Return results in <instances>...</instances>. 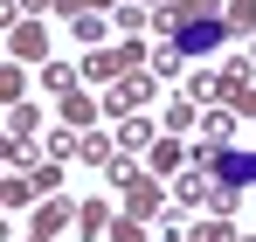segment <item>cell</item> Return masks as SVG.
Returning a JSON list of instances; mask_svg holds the SVG:
<instances>
[{
    "label": "cell",
    "instance_id": "obj_1",
    "mask_svg": "<svg viewBox=\"0 0 256 242\" xmlns=\"http://www.w3.org/2000/svg\"><path fill=\"white\" fill-rule=\"evenodd\" d=\"M236 201H242V187H222L201 160H187V173H173V208L180 214H236Z\"/></svg>",
    "mask_w": 256,
    "mask_h": 242
},
{
    "label": "cell",
    "instance_id": "obj_2",
    "mask_svg": "<svg viewBox=\"0 0 256 242\" xmlns=\"http://www.w3.org/2000/svg\"><path fill=\"white\" fill-rule=\"evenodd\" d=\"M146 104H152V76H146V70L104 90V118H111V124H132L138 111H146Z\"/></svg>",
    "mask_w": 256,
    "mask_h": 242
},
{
    "label": "cell",
    "instance_id": "obj_3",
    "mask_svg": "<svg viewBox=\"0 0 256 242\" xmlns=\"http://www.w3.org/2000/svg\"><path fill=\"white\" fill-rule=\"evenodd\" d=\"M250 90H256V76H250V62H242V56H228V62L214 70V104H222V111H236V118H242V111H250Z\"/></svg>",
    "mask_w": 256,
    "mask_h": 242
},
{
    "label": "cell",
    "instance_id": "obj_4",
    "mask_svg": "<svg viewBox=\"0 0 256 242\" xmlns=\"http://www.w3.org/2000/svg\"><path fill=\"white\" fill-rule=\"evenodd\" d=\"M125 214H132V222H152V214H166V194H160V180H152V173H138V180L125 187Z\"/></svg>",
    "mask_w": 256,
    "mask_h": 242
},
{
    "label": "cell",
    "instance_id": "obj_5",
    "mask_svg": "<svg viewBox=\"0 0 256 242\" xmlns=\"http://www.w3.org/2000/svg\"><path fill=\"white\" fill-rule=\"evenodd\" d=\"M62 228H76V208L62 201V194H48V201H35V222H28V236H62Z\"/></svg>",
    "mask_w": 256,
    "mask_h": 242
},
{
    "label": "cell",
    "instance_id": "obj_6",
    "mask_svg": "<svg viewBox=\"0 0 256 242\" xmlns=\"http://www.w3.org/2000/svg\"><path fill=\"white\" fill-rule=\"evenodd\" d=\"M146 173H152V180H173V173H187V138L160 132V146L146 152Z\"/></svg>",
    "mask_w": 256,
    "mask_h": 242
},
{
    "label": "cell",
    "instance_id": "obj_7",
    "mask_svg": "<svg viewBox=\"0 0 256 242\" xmlns=\"http://www.w3.org/2000/svg\"><path fill=\"white\" fill-rule=\"evenodd\" d=\"M7 48H14V62H48L42 21H14V28H7Z\"/></svg>",
    "mask_w": 256,
    "mask_h": 242
},
{
    "label": "cell",
    "instance_id": "obj_8",
    "mask_svg": "<svg viewBox=\"0 0 256 242\" xmlns=\"http://www.w3.org/2000/svg\"><path fill=\"white\" fill-rule=\"evenodd\" d=\"M56 111H62V124H70V132H90V124L104 118V104H97V97H90V90H70V97H62V104H56Z\"/></svg>",
    "mask_w": 256,
    "mask_h": 242
},
{
    "label": "cell",
    "instance_id": "obj_9",
    "mask_svg": "<svg viewBox=\"0 0 256 242\" xmlns=\"http://www.w3.org/2000/svg\"><path fill=\"white\" fill-rule=\"evenodd\" d=\"M152 146H160V124H146V118L118 124V152H125V160H138V152H152Z\"/></svg>",
    "mask_w": 256,
    "mask_h": 242
},
{
    "label": "cell",
    "instance_id": "obj_10",
    "mask_svg": "<svg viewBox=\"0 0 256 242\" xmlns=\"http://www.w3.org/2000/svg\"><path fill=\"white\" fill-rule=\"evenodd\" d=\"M194 124H201V104H194V97H173V104H166V118H160V132H173V138H187Z\"/></svg>",
    "mask_w": 256,
    "mask_h": 242
},
{
    "label": "cell",
    "instance_id": "obj_11",
    "mask_svg": "<svg viewBox=\"0 0 256 242\" xmlns=\"http://www.w3.org/2000/svg\"><path fill=\"white\" fill-rule=\"evenodd\" d=\"M111 28H118V42H138V28H152V7H138V0H125V7L111 14Z\"/></svg>",
    "mask_w": 256,
    "mask_h": 242
},
{
    "label": "cell",
    "instance_id": "obj_12",
    "mask_svg": "<svg viewBox=\"0 0 256 242\" xmlns=\"http://www.w3.org/2000/svg\"><path fill=\"white\" fill-rule=\"evenodd\" d=\"M111 222H118V214H111V208H104V201H84V208H76V236H111Z\"/></svg>",
    "mask_w": 256,
    "mask_h": 242
},
{
    "label": "cell",
    "instance_id": "obj_13",
    "mask_svg": "<svg viewBox=\"0 0 256 242\" xmlns=\"http://www.w3.org/2000/svg\"><path fill=\"white\" fill-rule=\"evenodd\" d=\"M70 35L84 42V48H104V35H111V21H104V14H76V21H70Z\"/></svg>",
    "mask_w": 256,
    "mask_h": 242
},
{
    "label": "cell",
    "instance_id": "obj_14",
    "mask_svg": "<svg viewBox=\"0 0 256 242\" xmlns=\"http://www.w3.org/2000/svg\"><path fill=\"white\" fill-rule=\"evenodd\" d=\"M42 146H48V160H84V132H70V124H62V132H48Z\"/></svg>",
    "mask_w": 256,
    "mask_h": 242
},
{
    "label": "cell",
    "instance_id": "obj_15",
    "mask_svg": "<svg viewBox=\"0 0 256 242\" xmlns=\"http://www.w3.org/2000/svg\"><path fill=\"white\" fill-rule=\"evenodd\" d=\"M35 132H42V111L35 104H14L7 111V138H35Z\"/></svg>",
    "mask_w": 256,
    "mask_h": 242
},
{
    "label": "cell",
    "instance_id": "obj_16",
    "mask_svg": "<svg viewBox=\"0 0 256 242\" xmlns=\"http://www.w3.org/2000/svg\"><path fill=\"white\" fill-rule=\"evenodd\" d=\"M76 76H84V70H70V62H42V83L56 90V97H70V90H84Z\"/></svg>",
    "mask_w": 256,
    "mask_h": 242
},
{
    "label": "cell",
    "instance_id": "obj_17",
    "mask_svg": "<svg viewBox=\"0 0 256 242\" xmlns=\"http://www.w3.org/2000/svg\"><path fill=\"white\" fill-rule=\"evenodd\" d=\"M118 160V138H104V132H84V166H111Z\"/></svg>",
    "mask_w": 256,
    "mask_h": 242
},
{
    "label": "cell",
    "instance_id": "obj_18",
    "mask_svg": "<svg viewBox=\"0 0 256 242\" xmlns=\"http://www.w3.org/2000/svg\"><path fill=\"white\" fill-rule=\"evenodd\" d=\"M28 187H35V194H56V187H62V160H48V166H28Z\"/></svg>",
    "mask_w": 256,
    "mask_h": 242
},
{
    "label": "cell",
    "instance_id": "obj_19",
    "mask_svg": "<svg viewBox=\"0 0 256 242\" xmlns=\"http://www.w3.org/2000/svg\"><path fill=\"white\" fill-rule=\"evenodd\" d=\"M194 242H242L228 228V214H208V222H194Z\"/></svg>",
    "mask_w": 256,
    "mask_h": 242
},
{
    "label": "cell",
    "instance_id": "obj_20",
    "mask_svg": "<svg viewBox=\"0 0 256 242\" xmlns=\"http://www.w3.org/2000/svg\"><path fill=\"white\" fill-rule=\"evenodd\" d=\"M0 201H7V208H28V201H42V194L28 187V173H7V187H0Z\"/></svg>",
    "mask_w": 256,
    "mask_h": 242
},
{
    "label": "cell",
    "instance_id": "obj_21",
    "mask_svg": "<svg viewBox=\"0 0 256 242\" xmlns=\"http://www.w3.org/2000/svg\"><path fill=\"white\" fill-rule=\"evenodd\" d=\"M228 35H256V0H228Z\"/></svg>",
    "mask_w": 256,
    "mask_h": 242
},
{
    "label": "cell",
    "instance_id": "obj_22",
    "mask_svg": "<svg viewBox=\"0 0 256 242\" xmlns=\"http://www.w3.org/2000/svg\"><path fill=\"white\" fill-rule=\"evenodd\" d=\"M21 90H28V76H21V62H7V70H0V97H7V111L21 104Z\"/></svg>",
    "mask_w": 256,
    "mask_h": 242
},
{
    "label": "cell",
    "instance_id": "obj_23",
    "mask_svg": "<svg viewBox=\"0 0 256 242\" xmlns=\"http://www.w3.org/2000/svg\"><path fill=\"white\" fill-rule=\"evenodd\" d=\"M152 70H160V76H180V70H187V56H180L173 42H160V48H152Z\"/></svg>",
    "mask_w": 256,
    "mask_h": 242
},
{
    "label": "cell",
    "instance_id": "obj_24",
    "mask_svg": "<svg viewBox=\"0 0 256 242\" xmlns=\"http://www.w3.org/2000/svg\"><path fill=\"white\" fill-rule=\"evenodd\" d=\"M111 242H146V222H132V214H118V222H111Z\"/></svg>",
    "mask_w": 256,
    "mask_h": 242
},
{
    "label": "cell",
    "instance_id": "obj_25",
    "mask_svg": "<svg viewBox=\"0 0 256 242\" xmlns=\"http://www.w3.org/2000/svg\"><path fill=\"white\" fill-rule=\"evenodd\" d=\"M42 7H48V14H56V0H21V14H42Z\"/></svg>",
    "mask_w": 256,
    "mask_h": 242
},
{
    "label": "cell",
    "instance_id": "obj_26",
    "mask_svg": "<svg viewBox=\"0 0 256 242\" xmlns=\"http://www.w3.org/2000/svg\"><path fill=\"white\" fill-rule=\"evenodd\" d=\"M138 7H166V0H138Z\"/></svg>",
    "mask_w": 256,
    "mask_h": 242
},
{
    "label": "cell",
    "instance_id": "obj_27",
    "mask_svg": "<svg viewBox=\"0 0 256 242\" xmlns=\"http://www.w3.org/2000/svg\"><path fill=\"white\" fill-rule=\"evenodd\" d=\"M250 62H256V35H250Z\"/></svg>",
    "mask_w": 256,
    "mask_h": 242
},
{
    "label": "cell",
    "instance_id": "obj_28",
    "mask_svg": "<svg viewBox=\"0 0 256 242\" xmlns=\"http://www.w3.org/2000/svg\"><path fill=\"white\" fill-rule=\"evenodd\" d=\"M28 242H48V236H28Z\"/></svg>",
    "mask_w": 256,
    "mask_h": 242
},
{
    "label": "cell",
    "instance_id": "obj_29",
    "mask_svg": "<svg viewBox=\"0 0 256 242\" xmlns=\"http://www.w3.org/2000/svg\"><path fill=\"white\" fill-rule=\"evenodd\" d=\"M242 242H256V236H242Z\"/></svg>",
    "mask_w": 256,
    "mask_h": 242
}]
</instances>
